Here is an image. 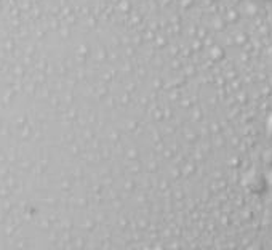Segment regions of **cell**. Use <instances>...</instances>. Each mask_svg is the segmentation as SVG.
<instances>
[{
    "instance_id": "cell-1",
    "label": "cell",
    "mask_w": 272,
    "mask_h": 250,
    "mask_svg": "<svg viewBox=\"0 0 272 250\" xmlns=\"http://www.w3.org/2000/svg\"><path fill=\"white\" fill-rule=\"evenodd\" d=\"M245 188L251 192H261L267 188V183H266V177H263L261 173L258 172H248V175L245 177Z\"/></svg>"
},
{
    "instance_id": "cell-2",
    "label": "cell",
    "mask_w": 272,
    "mask_h": 250,
    "mask_svg": "<svg viewBox=\"0 0 272 250\" xmlns=\"http://www.w3.org/2000/svg\"><path fill=\"white\" fill-rule=\"evenodd\" d=\"M266 130H267V135L272 138V112L267 115V119H266Z\"/></svg>"
},
{
    "instance_id": "cell-3",
    "label": "cell",
    "mask_w": 272,
    "mask_h": 250,
    "mask_svg": "<svg viewBox=\"0 0 272 250\" xmlns=\"http://www.w3.org/2000/svg\"><path fill=\"white\" fill-rule=\"evenodd\" d=\"M266 183H267V186L272 189V170L269 172V175L266 177Z\"/></svg>"
}]
</instances>
